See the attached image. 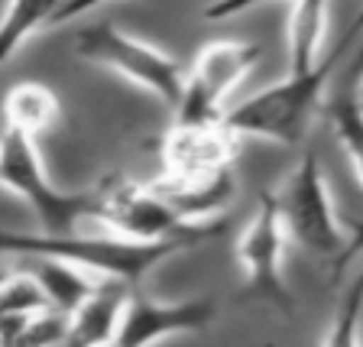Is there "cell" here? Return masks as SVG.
<instances>
[{
	"label": "cell",
	"mask_w": 363,
	"mask_h": 347,
	"mask_svg": "<svg viewBox=\"0 0 363 347\" xmlns=\"http://www.w3.org/2000/svg\"><path fill=\"white\" fill-rule=\"evenodd\" d=\"M360 33H363V13L350 23V30L340 36V43L318 65L305 68V72H289L286 82H276L269 88L257 91L253 98L227 107L224 123L240 136H259V140H272L279 146L302 143L311 130L315 114L325 104V91L334 68H337V62L347 53V45Z\"/></svg>",
	"instance_id": "6da1fadb"
},
{
	"label": "cell",
	"mask_w": 363,
	"mask_h": 347,
	"mask_svg": "<svg viewBox=\"0 0 363 347\" xmlns=\"http://www.w3.org/2000/svg\"><path fill=\"white\" fill-rule=\"evenodd\" d=\"M0 247L7 253L23 257H62L68 263L88 270L98 280H123L130 286L143 280L150 270H156L162 260L175 257L182 250H195L191 241H136L123 234L84 237V234H13L7 231Z\"/></svg>",
	"instance_id": "7a4b0ae2"
},
{
	"label": "cell",
	"mask_w": 363,
	"mask_h": 347,
	"mask_svg": "<svg viewBox=\"0 0 363 347\" xmlns=\"http://www.w3.org/2000/svg\"><path fill=\"white\" fill-rule=\"evenodd\" d=\"M94 221H101L113 234L136 237V241H191L195 247L224 234L220 218L191 224L166 198L156 195L152 185H140L121 172L104 175L94 185Z\"/></svg>",
	"instance_id": "3957f363"
},
{
	"label": "cell",
	"mask_w": 363,
	"mask_h": 347,
	"mask_svg": "<svg viewBox=\"0 0 363 347\" xmlns=\"http://www.w3.org/2000/svg\"><path fill=\"white\" fill-rule=\"evenodd\" d=\"M0 179L4 189L20 195L33 208L45 234H75L78 224L94 218V189L62 192L45 179L36 136L7 127L0 143Z\"/></svg>",
	"instance_id": "277c9868"
},
{
	"label": "cell",
	"mask_w": 363,
	"mask_h": 347,
	"mask_svg": "<svg viewBox=\"0 0 363 347\" xmlns=\"http://www.w3.org/2000/svg\"><path fill=\"white\" fill-rule=\"evenodd\" d=\"M272 195H276V208L289 231V241H295L315 257H328L331 263H337L350 241L337 224L331 192H328L315 150H305L298 166L282 179V185Z\"/></svg>",
	"instance_id": "5b68a950"
},
{
	"label": "cell",
	"mask_w": 363,
	"mask_h": 347,
	"mask_svg": "<svg viewBox=\"0 0 363 347\" xmlns=\"http://www.w3.org/2000/svg\"><path fill=\"white\" fill-rule=\"evenodd\" d=\"M75 53L82 59L94 62V65L111 68L121 78L146 88L159 101H166L169 107H179L182 91H185L182 65L162 49H156V45L117 30L113 23L104 20L94 23V26H84L75 39Z\"/></svg>",
	"instance_id": "8992f818"
},
{
	"label": "cell",
	"mask_w": 363,
	"mask_h": 347,
	"mask_svg": "<svg viewBox=\"0 0 363 347\" xmlns=\"http://www.w3.org/2000/svg\"><path fill=\"white\" fill-rule=\"evenodd\" d=\"M259 55H263V45L243 43V39L208 43L195 55L191 68L185 72V91H182L179 107H175V121L185 123L224 121L227 98L247 78L250 68L259 62Z\"/></svg>",
	"instance_id": "52a82bcc"
},
{
	"label": "cell",
	"mask_w": 363,
	"mask_h": 347,
	"mask_svg": "<svg viewBox=\"0 0 363 347\" xmlns=\"http://www.w3.org/2000/svg\"><path fill=\"white\" fill-rule=\"evenodd\" d=\"M289 231L282 224V214L276 208V195L266 192L259 198L257 214L250 218V224L243 227L240 241H237V257L243 263V292L257 302H266L272 309L292 315L295 302L289 292L286 280H282V253H286Z\"/></svg>",
	"instance_id": "ba28073f"
},
{
	"label": "cell",
	"mask_w": 363,
	"mask_h": 347,
	"mask_svg": "<svg viewBox=\"0 0 363 347\" xmlns=\"http://www.w3.org/2000/svg\"><path fill=\"white\" fill-rule=\"evenodd\" d=\"M237 150H240V133H234L224 121H175L172 130L162 136L159 156H162V172L191 179V175H214L234 169Z\"/></svg>",
	"instance_id": "9c48e42d"
},
{
	"label": "cell",
	"mask_w": 363,
	"mask_h": 347,
	"mask_svg": "<svg viewBox=\"0 0 363 347\" xmlns=\"http://www.w3.org/2000/svg\"><path fill=\"white\" fill-rule=\"evenodd\" d=\"M218 318V302L214 299H185V302H156L146 295L133 292L123 312L117 344L136 347L152 344V341H166L172 334H191L211 328Z\"/></svg>",
	"instance_id": "30bf717a"
},
{
	"label": "cell",
	"mask_w": 363,
	"mask_h": 347,
	"mask_svg": "<svg viewBox=\"0 0 363 347\" xmlns=\"http://www.w3.org/2000/svg\"><path fill=\"white\" fill-rule=\"evenodd\" d=\"M156 195H162L175 211L191 224H204V221H218L227 211V204L237 195V175L234 169L214 175H169L162 172L156 182H150Z\"/></svg>",
	"instance_id": "8fae6325"
},
{
	"label": "cell",
	"mask_w": 363,
	"mask_h": 347,
	"mask_svg": "<svg viewBox=\"0 0 363 347\" xmlns=\"http://www.w3.org/2000/svg\"><path fill=\"white\" fill-rule=\"evenodd\" d=\"M130 282L123 280H104L94 292L72 312V331H68V344L91 347V344H117V331H121L123 312L130 302Z\"/></svg>",
	"instance_id": "7c38bea8"
},
{
	"label": "cell",
	"mask_w": 363,
	"mask_h": 347,
	"mask_svg": "<svg viewBox=\"0 0 363 347\" xmlns=\"http://www.w3.org/2000/svg\"><path fill=\"white\" fill-rule=\"evenodd\" d=\"M328 30V0H292L289 13V72L318 65Z\"/></svg>",
	"instance_id": "4fadbf2b"
},
{
	"label": "cell",
	"mask_w": 363,
	"mask_h": 347,
	"mask_svg": "<svg viewBox=\"0 0 363 347\" xmlns=\"http://www.w3.org/2000/svg\"><path fill=\"white\" fill-rule=\"evenodd\" d=\"M30 260L36 263L33 272L43 280V286H45V292H49V299H52L55 309L75 312L78 305H82L84 299L104 282V280L94 282L88 270L68 263V260H62V257H30Z\"/></svg>",
	"instance_id": "5bb4252c"
},
{
	"label": "cell",
	"mask_w": 363,
	"mask_h": 347,
	"mask_svg": "<svg viewBox=\"0 0 363 347\" xmlns=\"http://www.w3.org/2000/svg\"><path fill=\"white\" fill-rule=\"evenodd\" d=\"M62 4L65 0H10L7 16H4V30H0V59L4 62L13 59L16 49L30 36L55 26Z\"/></svg>",
	"instance_id": "9a60e30c"
},
{
	"label": "cell",
	"mask_w": 363,
	"mask_h": 347,
	"mask_svg": "<svg viewBox=\"0 0 363 347\" xmlns=\"http://www.w3.org/2000/svg\"><path fill=\"white\" fill-rule=\"evenodd\" d=\"M59 117V98L39 82L13 84L7 94V127L26 130V133H43L49 123Z\"/></svg>",
	"instance_id": "2e32d148"
},
{
	"label": "cell",
	"mask_w": 363,
	"mask_h": 347,
	"mask_svg": "<svg viewBox=\"0 0 363 347\" xmlns=\"http://www.w3.org/2000/svg\"><path fill=\"white\" fill-rule=\"evenodd\" d=\"M328 111H331L334 133H337L340 146H344L350 166H354L357 179H360V185H363V104H360V91H357V84H350V88L340 91L337 98L331 101Z\"/></svg>",
	"instance_id": "e0dca14e"
},
{
	"label": "cell",
	"mask_w": 363,
	"mask_h": 347,
	"mask_svg": "<svg viewBox=\"0 0 363 347\" xmlns=\"http://www.w3.org/2000/svg\"><path fill=\"white\" fill-rule=\"evenodd\" d=\"M52 299L36 272H10L0 289V315H36L49 309Z\"/></svg>",
	"instance_id": "ac0fdd59"
},
{
	"label": "cell",
	"mask_w": 363,
	"mask_h": 347,
	"mask_svg": "<svg viewBox=\"0 0 363 347\" xmlns=\"http://www.w3.org/2000/svg\"><path fill=\"white\" fill-rule=\"evenodd\" d=\"M257 4H269V0H214L211 7L204 10V20H227L243 10H253Z\"/></svg>",
	"instance_id": "d6986e66"
},
{
	"label": "cell",
	"mask_w": 363,
	"mask_h": 347,
	"mask_svg": "<svg viewBox=\"0 0 363 347\" xmlns=\"http://www.w3.org/2000/svg\"><path fill=\"white\" fill-rule=\"evenodd\" d=\"M101 4H107V0H65V4H62V10H59V16H55V26H62V23H68V20H75L78 13H88V10L101 7Z\"/></svg>",
	"instance_id": "ffe728a7"
},
{
	"label": "cell",
	"mask_w": 363,
	"mask_h": 347,
	"mask_svg": "<svg viewBox=\"0 0 363 347\" xmlns=\"http://www.w3.org/2000/svg\"><path fill=\"white\" fill-rule=\"evenodd\" d=\"M360 250H363V224H350V243H347V250L340 253L337 263H334V270H340V266H347L350 260H354L357 253H360Z\"/></svg>",
	"instance_id": "44dd1931"
},
{
	"label": "cell",
	"mask_w": 363,
	"mask_h": 347,
	"mask_svg": "<svg viewBox=\"0 0 363 347\" xmlns=\"http://www.w3.org/2000/svg\"><path fill=\"white\" fill-rule=\"evenodd\" d=\"M357 91H360V104H363V55H360V72H357Z\"/></svg>",
	"instance_id": "7402d4cb"
}]
</instances>
